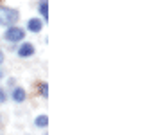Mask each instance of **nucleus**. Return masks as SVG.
<instances>
[{"label": "nucleus", "mask_w": 147, "mask_h": 135, "mask_svg": "<svg viewBox=\"0 0 147 135\" xmlns=\"http://www.w3.org/2000/svg\"><path fill=\"white\" fill-rule=\"evenodd\" d=\"M18 11L11 7H0V25H13L18 20Z\"/></svg>", "instance_id": "nucleus-1"}, {"label": "nucleus", "mask_w": 147, "mask_h": 135, "mask_svg": "<svg viewBox=\"0 0 147 135\" xmlns=\"http://www.w3.org/2000/svg\"><path fill=\"white\" fill-rule=\"evenodd\" d=\"M24 29H20V27H9L5 31V34H4V38L7 40V42H20L22 38H24Z\"/></svg>", "instance_id": "nucleus-2"}, {"label": "nucleus", "mask_w": 147, "mask_h": 135, "mask_svg": "<svg viewBox=\"0 0 147 135\" xmlns=\"http://www.w3.org/2000/svg\"><path fill=\"white\" fill-rule=\"evenodd\" d=\"M41 27H43V22H41L40 18H31V20L27 22V29H29L31 33H40Z\"/></svg>", "instance_id": "nucleus-3"}, {"label": "nucleus", "mask_w": 147, "mask_h": 135, "mask_svg": "<svg viewBox=\"0 0 147 135\" xmlns=\"http://www.w3.org/2000/svg\"><path fill=\"white\" fill-rule=\"evenodd\" d=\"M32 54H34V45L32 43H24L18 49V56H22V58H29Z\"/></svg>", "instance_id": "nucleus-4"}, {"label": "nucleus", "mask_w": 147, "mask_h": 135, "mask_svg": "<svg viewBox=\"0 0 147 135\" xmlns=\"http://www.w3.org/2000/svg\"><path fill=\"white\" fill-rule=\"evenodd\" d=\"M13 101L24 103V101H25V90H24V88H14V90H13Z\"/></svg>", "instance_id": "nucleus-5"}, {"label": "nucleus", "mask_w": 147, "mask_h": 135, "mask_svg": "<svg viewBox=\"0 0 147 135\" xmlns=\"http://www.w3.org/2000/svg\"><path fill=\"white\" fill-rule=\"evenodd\" d=\"M34 124L38 126V128H45V126L49 124V117L47 115H38V117H36V121H34Z\"/></svg>", "instance_id": "nucleus-6"}, {"label": "nucleus", "mask_w": 147, "mask_h": 135, "mask_svg": "<svg viewBox=\"0 0 147 135\" xmlns=\"http://www.w3.org/2000/svg\"><path fill=\"white\" fill-rule=\"evenodd\" d=\"M40 13L43 14V18H49V4H47V0H41V4H40Z\"/></svg>", "instance_id": "nucleus-7"}, {"label": "nucleus", "mask_w": 147, "mask_h": 135, "mask_svg": "<svg viewBox=\"0 0 147 135\" xmlns=\"http://www.w3.org/2000/svg\"><path fill=\"white\" fill-rule=\"evenodd\" d=\"M40 92H41V95H43V97H49V85H47V83L40 85Z\"/></svg>", "instance_id": "nucleus-8"}, {"label": "nucleus", "mask_w": 147, "mask_h": 135, "mask_svg": "<svg viewBox=\"0 0 147 135\" xmlns=\"http://www.w3.org/2000/svg\"><path fill=\"white\" fill-rule=\"evenodd\" d=\"M5 101V94H4V90L0 88V103H4Z\"/></svg>", "instance_id": "nucleus-9"}, {"label": "nucleus", "mask_w": 147, "mask_h": 135, "mask_svg": "<svg viewBox=\"0 0 147 135\" xmlns=\"http://www.w3.org/2000/svg\"><path fill=\"white\" fill-rule=\"evenodd\" d=\"M2 61H4V52L0 50V63H2Z\"/></svg>", "instance_id": "nucleus-10"}, {"label": "nucleus", "mask_w": 147, "mask_h": 135, "mask_svg": "<svg viewBox=\"0 0 147 135\" xmlns=\"http://www.w3.org/2000/svg\"><path fill=\"white\" fill-rule=\"evenodd\" d=\"M0 78H2V70H0Z\"/></svg>", "instance_id": "nucleus-11"}]
</instances>
